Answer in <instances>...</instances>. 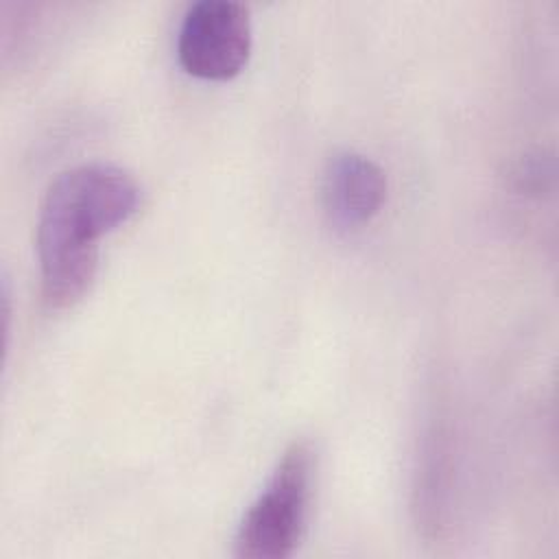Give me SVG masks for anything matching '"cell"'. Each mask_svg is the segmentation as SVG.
<instances>
[{"label": "cell", "mask_w": 559, "mask_h": 559, "mask_svg": "<svg viewBox=\"0 0 559 559\" xmlns=\"http://www.w3.org/2000/svg\"><path fill=\"white\" fill-rule=\"evenodd\" d=\"M138 205V181L116 164L92 162L57 175L44 194L35 234L46 306H74L90 290L100 238L124 225Z\"/></svg>", "instance_id": "6da1fadb"}, {"label": "cell", "mask_w": 559, "mask_h": 559, "mask_svg": "<svg viewBox=\"0 0 559 559\" xmlns=\"http://www.w3.org/2000/svg\"><path fill=\"white\" fill-rule=\"evenodd\" d=\"M317 456L310 441H293L277 461L264 489L249 504L236 531V555L242 559H286L304 539Z\"/></svg>", "instance_id": "7a4b0ae2"}, {"label": "cell", "mask_w": 559, "mask_h": 559, "mask_svg": "<svg viewBox=\"0 0 559 559\" xmlns=\"http://www.w3.org/2000/svg\"><path fill=\"white\" fill-rule=\"evenodd\" d=\"M253 44L251 13L236 0H199L179 26L181 68L203 81H227L242 72Z\"/></svg>", "instance_id": "3957f363"}, {"label": "cell", "mask_w": 559, "mask_h": 559, "mask_svg": "<svg viewBox=\"0 0 559 559\" xmlns=\"http://www.w3.org/2000/svg\"><path fill=\"white\" fill-rule=\"evenodd\" d=\"M386 201V175L367 155L336 151L321 175V207L336 231H356L371 223Z\"/></svg>", "instance_id": "277c9868"}, {"label": "cell", "mask_w": 559, "mask_h": 559, "mask_svg": "<svg viewBox=\"0 0 559 559\" xmlns=\"http://www.w3.org/2000/svg\"><path fill=\"white\" fill-rule=\"evenodd\" d=\"M552 179V164H544L542 157H528L515 170V183L526 192H542L544 186Z\"/></svg>", "instance_id": "5b68a950"}]
</instances>
